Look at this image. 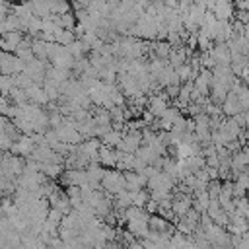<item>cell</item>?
Listing matches in <instances>:
<instances>
[{
  "instance_id": "3957f363",
  "label": "cell",
  "mask_w": 249,
  "mask_h": 249,
  "mask_svg": "<svg viewBox=\"0 0 249 249\" xmlns=\"http://www.w3.org/2000/svg\"><path fill=\"white\" fill-rule=\"evenodd\" d=\"M237 19L241 21V23H249V10H237Z\"/></svg>"
},
{
  "instance_id": "277c9868",
  "label": "cell",
  "mask_w": 249,
  "mask_h": 249,
  "mask_svg": "<svg viewBox=\"0 0 249 249\" xmlns=\"http://www.w3.org/2000/svg\"><path fill=\"white\" fill-rule=\"evenodd\" d=\"M247 200H249V191H247Z\"/></svg>"
},
{
  "instance_id": "6da1fadb",
  "label": "cell",
  "mask_w": 249,
  "mask_h": 249,
  "mask_svg": "<svg viewBox=\"0 0 249 249\" xmlns=\"http://www.w3.org/2000/svg\"><path fill=\"white\" fill-rule=\"evenodd\" d=\"M101 185L105 187V191L109 195H117L119 191L124 189V173H121V171H103Z\"/></svg>"
},
{
  "instance_id": "7a4b0ae2",
  "label": "cell",
  "mask_w": 249,
  "mask_h": 249,
  "mask_svg": "<svg viewBox=\"0 0 249 249\" xmlns=\"http://www.w3.org/2000/svg\"><path fill=\"white\" fill-rule=\"evenodd\" d=\"M167 109V95H154L150 99V113L154 117H160Z\"/></svg>"
}]
</instances>
